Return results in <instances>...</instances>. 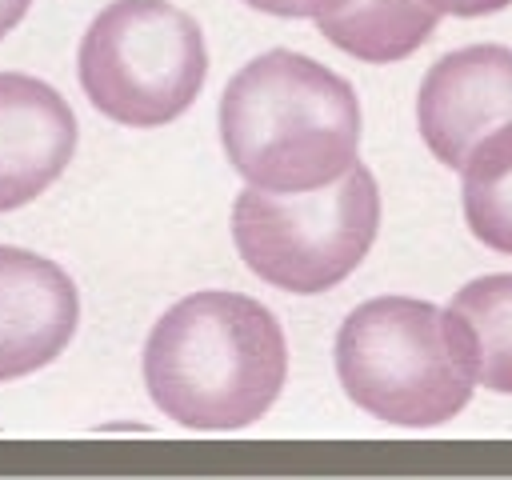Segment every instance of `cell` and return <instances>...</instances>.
Segmentation results:
<instances>
[{
  "instance_id": "12",
  "label": "cell",
  "mask_w": 512,
  "mask_h": 480,
  "mask_svg": "<svg viewBox=\"0 0 512 480\" xmlns=\"http://www.w3.org/2000/svg\"><path fill=\"white\" fill-rule=\"evenodd\" d=\"M248 8L256 12H268V16H288V20H320L336 8H344L348 0H244Z\"/></svg>"
},
{
  "instance_id": "5",
  "label": "cell",
  "mask_w": 512,
  "mask_h": 480,
  "mask_svg": "<svg viewBox=\"0 0 512 480\" xmlns=\"http://www.w3.org/2000/svg\"><path fill=\"white\" fill-rule=\"evenodd\" d=\"M76 72L96 112L128 128H160L200 96L208 48L184 8L168 0H112L88 24Z\"/></svg>"
},
{
  "instance_id": "11",
  "label": "cell",
  "mask_w": 512,
  "mask_h": 480,
  "mask_svg": "<svg viewBox=\"0 0 512 480\" xmlns=\"http://www.w3.org/2000/svg\"><path fill=\"white\" fill-rule=\"evenodd\" d=\"M464 220L480 244L512 256V124L496 128L464 160Z\"/></svg>"
},
{
  "instance_id": "4",
  "label": "cell",
  "mask_w": 512,
  "mask_h": 480,
  "mask_svg": "<svg viewBox=\"0 0 512 480\" xmlns=\"http://www.w3.org/2000/svg\"><path fill=\"white\" fill-rule=\"evenodd\" d=\"M380 228L376 176L356 160L344 176L308 192L244 188L232 204L240 260L272 288L316 296L336 288L368 256Z\"/></svg>"
},
{
  "instance_id": "8",
  "label": "cell",
  "mask_w": 512,
  "mask_h": 480,
  "mask_svg": "<svg viewBox=\"0 0 512 480\" xmlns=\"http://www.w3.org/2000/svg\"><path fill=\"white\" fill-rule=\"evenodd\" d=\"M76 152L68 100L24 72H0V212L36 200Z\"/></svg>"
},
{
  "instance_id": "14",
  "label": "cell",
  "mask_w": 512,
  "mask_h": 480,
  "mask_svg": "<svg viewBox=\"0 0 512 480\" xmlns=\"http://www.w3.org/2000/svg\"><path fill=\"white\" fill-rule=\"evenodd\" d=\"M28 4H32V0H0V36H8V32L24 20Z\"/></svg>"
},
{
  "instance_id": "13",
  "label": "cell",
  "mask_w": 512,
  "mask_h": 480,
  "mask_svg": "<svg viewBox=\"0 0 512 480\" xmlns=\"http://www.w3.org/2000/svg\"><path fill=\"white\" fill-rule=\"evenodd\" d=\"M440 16H488V12H500L508 8L512 0H428Z\"/></svg>"
},
{
  "instance_id": "9",
  "label": "cell",
  "mask_w": 512,
  "mask_h": 480,
  "mask_svg": "<svg viewBox=\"0 0 512 480\" xmlns=\"http://www.w3.org/2000/svg\"><path fill=\"white\" fill-rule=\"evenodd\" d=\"M440 12L428 0H348L320 16V32L364 64H392L412 56L432 32Z\"/></svg>"
},
{
  "instance_id": "2",
  "label": "cell",
  "mask_w": 512,
  "mask_h": 480,
  "mask_svg": "<svg viewBox=\"0 0 512 480\" xmlns=\"http://www.w3.org/2000/svg\"><path fill=\"white\" fill-rule=\"evenodd\" d=\"M220 140L228 164L252 188H324L356 164L360 104L352 84L320 60L272 48L228 80Z\"/></svg>"
},
{
  "instance_id": "10",
  "label": "cell",
  "mask_w": 512,
  "mask_h": 480,
  "mask_svg": "<svg viewBox=\"0 0 512 480\" xmlns=\"http://www.w3.org/2000/svg\"><path fill=\"white\" fill-rule=\"evenodd\" d=\"M448 312L456 316L468 340L476 384L512 396V272H496L464 284L452 296Z\"/></svg>"
},
{
  "instance_id": "7",
  "label": "cell",
  "mask_w": 512,
  "mask_h": 480,
  "mask_svg": "<svg viewBox=\"0 0 512 480\" xmlns=\"http://www.w3.org/2000/svg\"><path fill=\"white\" fill-rule=\"evenodd\" d=\"M80 324L72 276L28 252L0 244V384L52 364Z\"/></svg>"
},
{
  "instance_id": "3",
  "label": "cell",
  "mask_w": 512,
  "mask_h": 480,
  "mask_svg": "<svg viewBox=\"0 0 512 480\" xmlns=\"http://www.w3.org/2000/svg\"><path fill=\"white\" fill-rule=\"evenodd\" d=\"M336 376L352 404L400 428H432L472 400V352L448 308L376 296L336 336Z\"/></svg>"
},
{
  "instance_id": "1",
  "label": "cell",
  "mask_w": 512,
  "mask_h": 480,
  "mask_svg": "<svg viewBox=\"0 0 512 480\" xmlns=\"http://www.w3.org/2000/svg\"><path fill=\"white\" fill-rule=\"evenodd\" d=\"M288 376L276 316L240 292H192L172 304L144 344L152 404L196 432H232L260 420Z\"/></svg>"
},
{
  "instance_id": "6",
  "label": "cell",
  "mask_w": 512,
  "mask_h": 480,
  "mask_svg": "<svg viewBox=\"0 0 512 480\" xmlns=\"http://www.w3.org/2000/svg\"><path fill=\"white\" fill-rule=\"evenodd\" d=\"M416 124L440 164L464 168L480 140L512 124V48L468 44L440 56L420 84Z\"/></svg>"
}]
</instances>
